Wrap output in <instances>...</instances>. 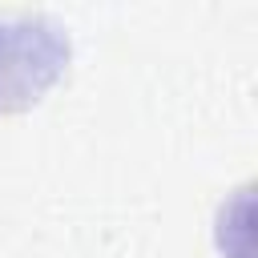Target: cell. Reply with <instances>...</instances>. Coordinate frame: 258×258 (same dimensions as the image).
Here are the masks:
<instances>
[{
	"instance_id": "1",
	"label": "cell",
	"mask_w": 258,
	"mask_h": 258,
	"mask_svg": "<svg viewBox=\"0 0 258 258\" xmlns=\"http://www.w3.org/2000/svg\"><path fill=\"white\" fill-rule=\"evenodd\" d=\"M69 32L44 12H0V113L36 105L69 69Z\"/></svg>"
}]
</instances>
